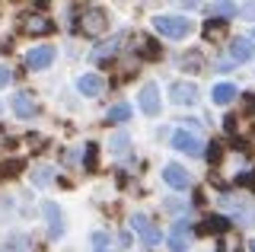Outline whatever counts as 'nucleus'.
I'll return each mask as SVG.
<instances>
[{
	"instance_id": "1",
	"label": "nucleus",
	"mask_w": 255,
	"mask_h": 252,
	"mask_svg": "<svg viewBox=\"0 0 255 252\" xmlns=\"http://www.w3.org/2000/svg\"><path fill=\"white\" fill-rule=\"evenodd\" d=\"M153 29L166 38H185L191 32V22L185 16H169V13H159L153 16Z\"/></svg>"
},
{
	"instance_id": "2",
	"label": "nucleus",
	"mask_w": 255,
	"mask_h": 252,
	"mask_svg": "<svg viewBox=\"0 0 255 252\" xmlns=\"http://www.w3.org/2000/svg\"><path fill=\"white\" fill-rule=\"evenodd\" d=\"M131 227L137 230V236L147 243V246H156V243H159V230L153 227V220H150L147 214H134L131 217Z\"/></svg>"
},
{
	"instance_id": "3",
	"label": "nucleus",
	"mask_w": 255,
	"mask_h": 252,
	"mask_svg": "<svg viewBox=\"0 0 255 252\" xmlns=\"http://www.w3.org/2000/svg\"><path fill=\"white\" fill-rule=\"evenodd\" d=\"M172 147H175V150H182V153H188V156H201V153H204V147H201V137L188 134V131H175V137H172Z\"/></svg>"
},
{
	"instance_id": "4",
	"label": "nucleus",
	"mask_w": 255,
	"mask_h": 252,
	"mask_svg": "<svg viewBox=\"0 0 255 252\" xmlns=\"http://www.w3.org/2000/svg\"><path fill=\"white\" fill-rule=\"evenodd\" d=\"M106 29H109V16H106L102 10H90V13L83 16V32H86V35H102Z\"/></svg>"
},
{
	"instance_id": "5",
	"label": "nucleus",
	"mask_w": 255,
	"mask_h": 252,
	"mask_svg": "<svg viewBox=\"0 0 255 252\" xmlns=\"http://www.w3.org/2000/svg\"><path fill=\"white\" fill-rule=\"evenodd\" d=\"M51 61H54V48L51 45H42V48H32L26 54V64L32 70H42V67H51Z\"/></svg>"
},
{
	"instance_id": "6",
	"label": "nucleus",
	"mask_w": 255,
	"mask_h": 252,
	"mask_svg": "<svg viewBox=\"0 0 255 252\" xmlns=\"http://www.w3.org/2000/svg\"><path fill=\"white\" fill-rule=\"evenodd\" d=\"M188 243H191V230H188L185 220H179V224L172 227V233H169V249L172 252H185Z\"/></svg>"
},
{
	"instance_id": "7",
	"label": "nucleus",
	"mask_w": 255,
	"mask_h": 252,
	"mask_svg": "<svg viewBox=\"0 0 255 252\" xmlns=\"http://www.w3.org/2000/svg\"><path fill=\"white\" fill-rule=\"evenodd\" d=\"M230 58H233L236 64L252 61L255 58V42H252V38H236V42H230Z\"/></svg>"
},
{
	"instance_id": "8",
	"label": "nucleus",
	"mask_w": 255,
	"mask_h": 252,
	"mask_svg": "<svg viewBox=\"0 0 255 252\" xmlns=\"http://www.w3.org/2000/svg\"><path fill=\"white\" fill-rule=\"evenodd\" d=\"M137 102H140V109H143L147 115H159V90H156L153 83H147V86L140 90Z\"/></svg>"
},
{
	"instance_id": "9",
	"label": "nucleus",
	"mask_w": 255,
	"mask_h": 252,
	"mask_svg": "<svg viewBox=\"0 0 255 252\" xmlns=\"http://www.w3.org/2000/svg\"><path fill=\"white\" fill-rule=\"evenodd\" d=\"M22 26H26L29 35H48V32L54 29V22L48 19V16H42V13H32V16H26V22H22Z\"/></svg>"
},
{
	"instance_id": "10",
	"label": "nucleus",
	"mask_w": 255,
	"mask_h": 252,
	"mask_svg": "<svg viewBox=\"0 0 255 252\" xmlns=\"http://www.w3.org/2000/svg\"><path fill=\"white\" fill-rule=\"evenodd\" d=\"M163 179H166L172 188H188V185H191V176H188L182 166H175V163H169V166L163 169Z\"/></svg>"
},
{
	"instance_id": "11",
	"label": "nucleus",
	"mask_w": 255,
	"mask_h": 252,
	"mask_svg": "<svg viewBox=\"0 0 255 252\" xmlns=\"http://www.w3.org/2000/svg\"><path fill=\"white\" fill-rule=\"evenodd\" d=\"M102 86H106V80H102V77H96V74H83L77 80V90L83 93V96H99Z\"/></svg>"
},
{
	"instance_id": "12",
	"label": "nucleus",
	"mask_w": 255,
	"mask_h": 252,
	"mask_svg": "<svg viewBox=\"0 0 255 252\" xmlns=\"http://www.w3.org/2000/svg\"><path fill=\"white\" fill-rule=\"evenodd\" d=\"M195 99H198V90L191 83H175L172 86V102H179V106H191Z\"/></svg>"
},
{
	"instance_id": "13",
	"label": "nucleus",
	"mask_w": 255,
	"mask_h": 252,
	"mask_svg": "<svg viewBox=\"0 0 255 252\" xmlns=\"http://www.w3.org/2000/svg\"><path fill=\"white\" fill-rule=\"evenodd\" d=\"M13 112L19 118H32V112H35V106H32V99L26 96V93H13Z\"/></svg>"
},
{
	"instance_id": "14",
	"label": "nucleus",
	"mask_w": 255,
	"mask_h": 252,
	"mask_svg": "<svg viewBox=\"0 0 255 252\" xmlns=\"http://www.w3.org/2000/svg\"><path fill=\"white\" fill-rule=\"evenodd\" d=\"M236 86L233 83H217L214 86V102H217V106H227V102H233L236 99Z\"/></svg>"
},
{
	"instance_id": "15",
	"label": "nucleus",
	"mask_w": 255,
	"mask_h": 252,
	"mask_svg": "<svg viewBox=\"0 0 255 252\" xmlns=\"http://www.w3.org/2000/svg\"><path fill=\"white\" fill-rule=\"evenodd\" d=\"M207 13L223 22L227 16H236V13H239V3H211V6H207Z\"/></svg>"
},
{
	"instance_id": "16",
	"label": "nucleus",
	"mask_w": 255,
	"mask_h": 252,
	"mask_svg": "<svg viewBox=\"0 0 255 252\" xmlns=\"http://www.w3.org/2000/svg\"><path fill=\"white\" fill-rule=\"evenodd\" d=\"M109 122H115V125H122V122H128V118H131V106H128V102H118V106H112L109 109Z\"/></svg>"
},
{
	"instance_id": "17",
	"label": "nucleus",
	"mask_w": 255,
	"mask_h": 252,
	"mask_svg": "<svg viewBox=\"0 0 255 252\" xmlns=\"http://www.w3.org/2000/svg\"><path fill=\"white\" fill-rule=\"evenodd\" d=\"M204 233H223V230H230V220L227 217H207V224L201 227Z\"/></svg>"
},
{
	"instance_id": "18",
	"label": "nucleus",
	"mask_w": 255,
	"mask_h": 252,
	"mask_svg": "<svg viewBox=\"0 0 255 252\" xmlns=\"http://www.w3.org/2000/svg\"><path fill=\"white\" fill-rule=\"evenodd\" d=\"M201 67H204V58H201L198 51H188V54H185V70H191V74H198Z\"/></svg>"
},
{
	"instance_id": "19",
	"label": "nucleus",
	"mask_w": 255,
	"mask_h": 252,
	"mask_svg": "<svg viewBox=\"0 0 255 252\" xmlns=\"http://www.w3.org/2000/svg\"><path fill=\"white\" fill-rule=\"evenodd\" d=\"M204 35L207 38H220L223 35V22H207V26H204Z\"/></svg>"
},
{
	"instance_id": "20",
	"label": "nucleus",
	"mask_w": 255,
	"mask_h": 252,
	"mask_svg": "<svg viewBox=\"0 0 255 252\" xmlns=\"http://www.w3.org/2000/svg\"><path fill=\"white\" fill-rule=\"evenodd\" d=\"M109 144H112V150H115V153H122L125 147H128V137H125V134H115V137L109 140Z\"/></svg>"
},
{
	"instance_id": "21",
	"label": "nucleus",
	"mask_w": 255,
	"mask_h": 252,
	"mask_svg": "<svg viewBox=\"0 0 255 252\" xmlns=\"http://www.w3.org/2000/svg\"><path fill=\"white\" fill-rule=\"evenodd\" d=\"M96 156H99L96 153V144H90L86 147V169H96Z\"/></svg>"
},
{
	"instance_id": "22",
	"label": "nucleus",
	"mask_w": 255,
	"mask_h": 252,
	"mask_svg": "<svg viewBox=\"0 0 255 252\" xmlns=\"http://www.w3.org/2000/svg\"><path fill=\"white\" fill-rule=\"evenodd\" d=\"M236 182H239V185H249V188H255V169H252V172H243V176H239Z\"/></svg>"
},
{
	"instance_id": "23",
	"label": "nucleus",
	"mask_w": 255,
	"mask_h": 252,
	"mask_svg": "<svg viewBox=\"0 0 255 252\" xmlns=\"http://www.w3.org/2000/svg\"><path fill=\"white\" fill-rule=\"evenodd\" d=\"M93 240H96V252H112V249L106 246V233H96Z\"/></svg>"
},
{
	"instance_id": "24",
	"label": "nucleus",
	"mask_w": 255,
	"mask_h": 252,
	"mask_svg": "<svg viewBox=\"0 0 255 252\" xmlns=\"http://www.w3.org/2000/svg\"><path fill=\"white\" fill-rule=\"evenodd\" d=\"M207 156H211V163H220V147L211 144V150H207Z\"/></svg>"
},
{
	"instance_id": "25",
	"label": "nucleus",
	"mask_w": 255,
	"mask_h": 252,
	"mask_svg": "<svg viewBox=\"0 0 255 252\" xmlns=\"http://www.w3.org/2000/svg\"><path fill=\"white\" fill-rule=\"evenodd\" d=\"M10 77H13L10 70H6V67H0V86H6V83H10Z\"/></svg>"
},
{
	"instance_id": "26",
	"label": "nucleus",
	"mask_w": 255,
	"mask_h": 252,
	"mask_svg": "<svg viewBox=\"0 0 255 252\" xmlns=\"http://www.w3.org/2000/svg\"><path fill=\"white\" fill-rule=\"evenodd\" d=\"M223 128H227L230 134H233V131H236V122H233V115H227V122H223Z\"/></svg>"
},
{
	"instance_id": "27",
	"label": "nucleus",
	"mask_w": 255,
	"mask_h": 252,
	"mask_svg": "<svg viewBox=\"0 0 255 252\" xmlns=\"http://www.w3.org/2000/svg\"><path fill=\"white\" fill-rule=\"evenodd\" d=\"M249 252H255V240H252V243H249Z\"/></svg>"
}]
</instances>
